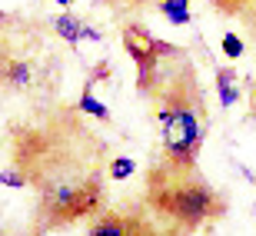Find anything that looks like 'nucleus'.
I'll use <instances>...</instances> for the list:
<instances>
[{
  "instance_id": "10",
  "label": "nucleus",
  "mask_w": 256,
  "mask_h": 236,
  "mask_svg": "<svg viewBox=\"0 0 256 236\" xmlns=\"http://www.w3.org/2000/svg\"><path fill=\"white\" fill-rule=\"evenodd\" d=\"M220 47H223V57H230V60H240L243 57V40L236 37V34H233V30H230V34H223V44H220Z\"/></svg>"
},
{
  "instance_id": "5",
  "label": "nucleus",
  "mask_w": 256,
  "mask_h": 236,
  "mask_svg": "<svg viewBox=\"0 0 256 236\" xmlns=\"http://www.w3.org/2000/svg\"><path fill=\"white\" fill-rule=\"evenodd\" d=\"M216 90H220V106H223V110H230V106L240 100V90H236V76H233V70H226V66H216Z\"/></svg>"
},
{
  "instance_id": "8",
  "label": "nucleus",
  "mask_w": 256,
  "mask_h": 236,
  "mask_svg": "<svg viewBox=\"0 0 256 236\" xmlns=\"http://www.w3.org/2000/svg\"><path fill=\"white\" fill-rule=\"evenodd\" d=\"M4 84H7V86H17V90H24V86L30 84V64H27V60H7Z\"/></svg>"
},
{
  "instance_id": "2",
  "label": "nucleus",
  "mask_w": 256,
  "mask_h": 236,
  "mask_svg": "<svg viewBox=\"0 0 256 236\" xmlns=\"http://www.w3.org/2000/svg\"><path fill=\"white\" fill-rule=\"evenodd\" d=\"M146 200H150L153 213L166 216L183 233L203 226V223H213L226 213L223 196L206 180H200L196 170H173L163 163L146 176Z\"/></svg>"
},
{
  "instance_id": "11",
  "label": "nucleus",
  "mask_w": 256,
  "mask_h": 236,
  "mask_svg": "<svg viewBox=\"0 0 256 236\" xmlns=\"http://www.w3.org/2000/svg\"><path fill=\"white\" fill-rule=\"evenodd\" d=\"M133 170H136V163H133L130 156H116L114 166H110V176L114 180H126V176H133Z\"/></svg>"
},
{
  "instance_id": "6",
  "label": "nucleus",
  "mask_w": 256,
  "mask_h": 236,
  "mask_svg": "<svg viewBox=\"0 0 256 236\" xmlns=\"http://www.w3.org/2000/svg\"><path fill=\"white\" fill-rule=\"evenodd\" d=\"M156 7H160V14H163L166 20H170L173 27H186V24H193L190 0H160Z\"/></svg>"
},
{
  "instance_id": "1",
  "label": "nucleus",
  "mask_w": 256,
  "mask_h": 236,
  "mask_svg": "<svg viewBox=\"0 0 256 236\" xmlns=\"http://www.w3.org/2000/svg\"><path fill=\"white\" fill-rule=\"evenodd\" d=\"M156 100V120L163 136V166L196 170V156L206 136V104L190 66L150 90Z\"/></svg>"
},
{
  "instance_id": "14",
  "label": "nucleus",
  "mask_w": 256,
  "mask_h": 236,
  "mask_svg": "<svg viewBox=\"0 0 256 236\" xmlns=\"http://www.w3.org/2000/svg\"><path fill=\"white\" fill-rule=\"evenodd\" d=\"M54 4H60V7H70V4H76V0H54Z\"/></svg>"
},
{
  "instance_id": "3",
  "label": "nucleus",
  "mask_w": 256,
  "mask_h": 236,
  "mask_svg": "<svg viewBox=\"0 0 256 236\" xmlns=\"http://www.w3.org/2000/svg\"><path fill=\"white\" fill-rule=\"evenodd\" d=\"M124 47L136 64V76H140V90H153L156 86V66L163 57H173L176 50L170 44H163L143 27H124Z\"/></svg>"
},
{
  "instance_id": "4",
  "label": "nucleus",
  "mask_w": 256,
  "mask_h": 236,
  "mask_svg": "<svg viewBox=\"0 0 256 236\" xmlns=\"http://www.w3.org/2000/svg\"><path fill=\"white\" fill-rule=\"evenodd\" d=\"M183 230H160L150 216H140L133 210H110L94 223L90 236H180Z\"/></svg>"
},
{
  "instance_id": "15",
  "label": "nucleus",
  "mask_w": 256,
  "mask_h": 236,
  "mask_svg": "<svg viewBox=\"0 0 256 236\" xmlns=\"http://www.w3.org/2000/svg\"><path fill=\"white\" fill-rule=\"evenodd\" d=\"M253 114H256V84H253Z\"/></svg>"
},
{
  "instance_id": "12",
  "label": "nucleus",
  "mask_w": 256,
  "mask_h": 236,
  "mask_svg": "<svg viewBox=\"0 0 256 236\" xmlns=\"http://www.w3.org/2000/svg\"><path fill=\"white\" fill-rule=\"evenodd\" d=\"M0 183H4V186H27V176H24V173H14V170H4L0 173Z\"/></svg>"
},
{
  "instance_id": "13",
  "label": "nucleus",
  "mask_w": 256,
  "mask_h": 236,
  "mask_svg": "<svg viewBox=\"0 0 256 236\" xmlns=\"http://www.w3.org/2000/svg\"><path fill=\"white\" fill-rule=\"evenodd\" d=\"M104 4H124V7H140L143 0H104Z\"/></svg>"
},
{
  "instance_id": "7",
  "label": "nucleus",
  "mask_w": 256,
  "mask_h": 236,
  "mask_svg": "<svg viewBox=\"0 0 256 236\" xmlns=\"http://www.w3.org/2000/svg\"><path fill=\"white\" fill-rule=\"evenodd\" d=\"M54 27H57V34L66 44H80V40H84V24H80L74 14H60V17L54 20Z\"/></svg>"
},
{
  "instance_id": "9",
  "label": "nucleus",
  "mask_w": 256,
  "mask_h": 236,
  "mask_svg": "<svg viewBox=\"0 0 256 236\" xmlns=\"http://www.w3.org/2000/svg\"><path fill=\"white\" fill-rule=\"evenodd\" d=\"M76 110H84V114H90V116H96V120H110V110H106L100 100L94 96V90L86 86L84 90V96H80V104H76Z\"/></svg>"
}]
</instances>
